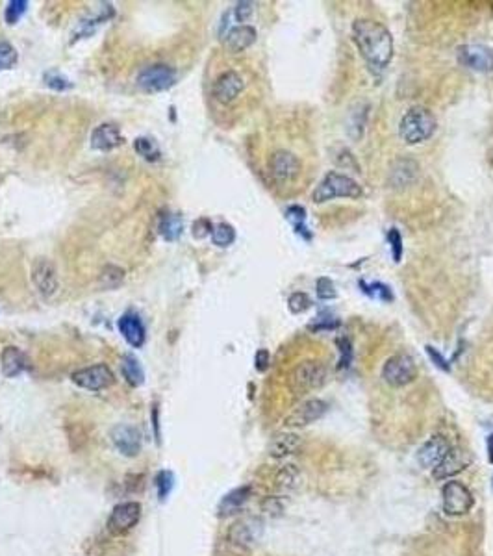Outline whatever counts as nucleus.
<instances>
[{
  "instance_id": "obj_4",
  "label": "nucleus",
  "mask_w": 493,
  "mask_h": 556,
  "mask_svg": "<svg viewBox=\"0 0 493 556\" xmlns=\"http://www.w3.org/2000/svg\"><path fill=\"white\" fill-rule=\"evenodd\" d=\"M362 197V187L354 178L342 175V172L330 171L325 175L316 191L311 195L313 203L323 204L332 201V198H360Z\"/></svg>"
},
{
  "instance_id": "obj_25",
  "label": "nucleus",
  "mask_w": 493,
  "mask_h": 556,
  "mask_svg": "<svg viewBox=\"0 0 493 556\" xmlns=\"http://www.w3.org/2000/svg\"><path fill=\"white\" fill-rule=\"evenodd\" d=\"M121 373L126 379L132 388H140L145 382V371L141 367L140 360L135 358L134 354H125L121 358Z\"/></svg>"
},
{
  "instance_id": "obj_47",
  "label": "nucleus",
  "mask_w": 493,
  "mask_h": 556,
  "mask_svg": "<svg viewBox=\"0 0 493 556\" xmlns=\"http://www.w3.org/2000/svg\"><path fill=\"white\" fill-rule=\"evenodd\" d=\"M492 165H493V152H492Z\"/></svg>"
},
{
  "instance_id": "obj_26",
  "label": "nucleus",
  "mask_w": 493,
  "mask_h": 556,
  "mask_svg": "<svg viewBox=\"0 0 493 556\" xmlns=\"http://www.w3.org/2000/svg\"><path fill=\"white\" fill-rule=\"evenodd\" d=\"M417 171H419V167H417L415 161L400 160L397 161L393 165V169H391V178H389V180H391L393 187H405L410 182H414Z\"/></svg>"
},
{
  "instance_id": "obj_34",
  "label": "nucleus",
  "mask_w": 493,
  "mask_h": 556,
  "mask_svg": "<svg viewBox=\"0 0 493 556\" xmlns=\"http://www.w3.org/2000/svg\"><path fill=\"white\" fill-rule=\"evenodd\" d=\"M156 488H158V497H160V501H166L169 497V494L173 491V488H175V475L171 471H167V469L160 471V473L156 475Z\"/></svg>"
},
{
  "instance_id": "obj_24",
  "label": "nucleus",
  "mask_w": 493,
  "mask_h": 556,
  "mask_svg": "<svg viewBox=\"0 0 493 556\" xmlns=\"http://www.w3.org/2000/svg\"><path fill=\"white\" fill-rule=\"evenodd\" d=\"M250 486H241V488L232 489L230 494H227L219 503V515H230L236 514L241 506H243L250 497Z\"/></svg>"
},
{
  "instance_id": "obj_46",
  "label": "nucleus",
  "mask_w": 493,
  "mask_h": 556,
  "mask_svg": "<svg viewBox=\"0 0 493 556\" xmlns=\"http://www.w3.org/2000/svg\"><path fill=\"white\" fill-rule=\"evenodd\" d=\"M488 460L489 463H493V434L488 436Z\"/></svg>"
},
{
  "instance_id": "obj_9",
  "label": "nucleus",
  "mask_w": 493,
  "mask_h": 556,
  "mask_svg": "<svg viewBox=\"0 0 493 556\" xmlns=\"http://www.w3.org/2000/svg\"><path fill=\"white\" fill-rule=\"evenodd\" d=\"M141 517V506L135 501H128V503H121L114 508V512L108 517V530L114 536L126 534L128 530L134 529L140 523Z\"/></svg>"
},
{
  "instance_id": "obj_43",
  "label": "nucleus",
  "mask_w": 493,
  "mask_h": 556,
  "mask_svg": "<svg viewBox=\"0 0 493 556\" xmlns=\"http://www.w3.org/2000/svg\"><path fill=\"white\" fill-rule=\"evenodd\" d=\"M425 348H426V354H428V358H431L441 371H445V373H449V371H451V365H449V362L443 358V354H441L438 348H434L432 345H426Z\"/></svg>"
},
{
  "instance_id": "obj_36",
  "label": "nucleus",
  "mask_w": 493,
  "mask_h": 556,
  "mask_svg": "<svg viewBox=\"0 0 493 556\" xmlns=\"http://www.w3.org/2000/svg\"><path fill=\"white\" fill-rule=\"evenodd\" d=\"M288 308L291 313H302L306 312L308 308H311V299L304 292L291 293L288 299Z\"/></svg>"
},
{
  "instance_id": "obj_31",
  "label": "nucleus",
  "mask_w": 493,
  "mask_h": 556,
  "mask_svg": "<svg viewBox=\"0 0 493 556\" xmlns=\"http://www.w3.org/2000/svg\"><path fill=\"white\" fill-rule=\"evenodd\" d=\"M358 286L362 287V292L365 293V295L373 297L377 301H384V302L393 301V293H391V290H389L386 284H382V282H371V284H367L365 280H360Z\"/></svg>"
},
{
  "instance_id": "obj_48",
  "label": "nucleus",
  "mask_w": 493,
  "mask_h": 556,
  "mask_svg": "<svg viewBox=\"0 0 493 556\" xmlns=\"http://www.w3.org/2000/svg\"><path fill=\"white\" fill-rule=\"evenodd\" d=\"M492 484H493V478H492Z\"/></svg>"
},
{
  "instance_id": "obj_37",
  "label": "nucleus",
  "mask_w": 493,
  "mask_h": 556,
  "mask_svg": "<svg viewBox=\"0 0 493 556\" xmlns=\"http://www.w3.org/2000/svg\"><path fill=\"white\" fill-rule=\"evenodd\" d=\"M17 63V50L8 41H0V71H8Z\"/></svg>"
},
{
  "instance_id": "obj_18",
  "label": "nucleus",
  "mask_w": 493,
  "mask_h": 556,
  "mask_svg": "<svg viewBox=\"0 0 493 556\" xmlns=\"http://www.w3.org/2000/svg\"><path fill=\"white\" fill-rule=\"evenodd\" d=\"M471 463V456L460 449H451L443 458V462L436 469H432V475L436 480H447V478L454 477L457 473L464 471Z\"/></svg>"
},
{
  "instance_id": "obj_7",
  "label": "nucleus",
  "mask_w": 493,
  "mask_h": 556,
  "mask_svg": "<svg viewBox=\"0 0 493 556\" xmlns=\"http://www.w3.org/2000/svg\"><path fill=\"white\" fill-rule=\"evenodd\" d=\"M441 497H443V512L447 515H464L475 504L471 491L457 480H449L441 488Z\"/></svg>"
},
{
  "instance_id": "obj_15",
  "label": "nucleus",
  "mask_w": 493,
  "mask_h": 556,
  "mask_svg": "<svg viewBox=\"0 0 493 556\" xmlns=\"http://www.w3.org/2000/svg\"><path fill=\"white\" fill-rule=\"evenodd\" d=\"M243 88V79L236 71H227V73H223L215 80L212 93L215 97V100L221 102V104H232L234 100L241 95Z\"/></svg>"
},
{
  "instance_id": "obj_1",
  "label": "nucleus",
  "mask_w": 493,
  "mask_h": 556,
  "mask_svg": "<svg viewBox=\"0 0 493 556\" xmlns=\"http://www.w3.org/2000/svg\"><path fill=\"white\" fill-rule=\"evenodd\" d=\"M353 39L369 67H388L393 57V36L384 25L373 19H356L353 22Z\"/></svg>"
},
{
  "instance_id": "obj_29",
  "label": "nucleus",
  "mask_w": 493,
  "mask_h": 556,
  "mask_svg": "<svg viewBox=\"0 0 493 556\" xmlns=\"http://www.w3.org/2000/svg\"><path fill=\"white\" fill-rule=\"evenodd\" d=\"M299 478H301V473H299V469L295 466H285L276 475V488L281 491H290L299 484Z\"/></svg>"
},
{
  "instance_id": "obj_45",
  "label": "nucleus",
  "mask_w": 493,
  "mask_h": 556,
  "mask_svg": "<svg viewBox=\"0 0 493 556\" xmlns=\"http://www.w3.org/2000/svg\"><path fill=\"white\" fill-rule=\"evenodd\" d=\"M255 365L259 373H264V371L267 369V365H269V353H267L265 348H259L258 353H256Z\"/></svg>"
},
{
  "instance_id": "obj_19",
  "label": "nucleus",
  "mask_w": 493,
  "mask_h": 556,
  "mask_svg": "<svg viewBox=\"0 0 493 556\" xmlns=\"http://www.w3.org/2000/svg\"><path fill=\"white\" fill-rule=\"evenodd\" d=\"M123 134L115 125L112 123H104V125L97 126L91 134V147L95 151L108 152L114 151L115 147H119L123 143Z\"/></svg>"
},
{
  "instance_id": "obj_28",
  "label": "nucleus",
  "mask_w": 493,
  "mask_h": 556,
  "mask_svg": "<svg viewBox=\"0 0 493 556\" xmlns=\"http://www.w3.org/2000/svg\"><path fill=\"white\" fill-rule=\"evenodd\" d=\"M123 280H125V271L117 265H104L100 271L99 282L104 290H115L123 284Z\"/></svg>"
},
{
  "instance_id": "obj_21",
  "label": "nucleus",
  "mask_w": 493,
  "mask_h": 556,
  "mask_svg": "<svg viewBox=\"0 0 493 556\" xmlns=\"http://www.w3.org/2000/svg\"><path fill=\"white\" fill-rule=\"evenodd\" d=\"M256 28L249 27V25H239V27H234L232 30L227 34L224 37V45L229 48L230 53L238 54L243 53L250 45H255L256 41Z\"/></svg>"
},
{
  "instance_id": "obj_42",
  "label": "nucleus",
  "mask_w": 493,
  "mask_h": 556,
  "mask_svg": "<svg viewBox=\"0 0 493 556\" xmlns=\"http://www.w3.org/2000/svg\"><path fill=\"white\" fill-rule=\"evenodd\" d=\"M388 241L391 245V250H393V260L400 262L403 258V238H400L399 230L391 229L388 232Z\"/></svg>"
},
{
  "instance_id": "obj_20",
  "label": "nucleus",
  "mask_w": 493,
  "mask_h": 556,
  "mask_svg": "<svg viewBox=\"0 0 493 556\" xmlns=\"http://www.w3.org/2000/svg\"><path fill=\"white\" fill-rule=\"evenodd\" d=\"M0 367H2V374L6 379H15L28 367L26 354L19 347H13V345L6 347L2 354H0Z\"/></svg>"
},
{
  "instance_id": "obj_11",
  "label": "nucleus",
  "mask_w": 493,
  "mask_h": 556,
  "mask_svg": "<svg viewBox=\"0 0 493 556\" xmlns=\"http://www.w3.org/2000/svg\"><path fill=\"white\" fill-rule=\"evenodd\" d=\"M32 282L37 287V292L43 297H54L60 290V280H58V271L50 260L47 258H37L32 264Z\"/></svg>"
},
{
  "instance_id": "obj_2",
  "label": "nucleus",
  "mask_w": 493,
  "mask_h": 556,
  "mask_svg": "<svg viewBox=\"0 0 493 556\" xmlns=\"http://www.w3.org/2000/svg\"><path fill=\"white\" fill-rule=\"evenodd\" d=\"M436 130V117L425 106H414L403 115L399 123V135L406 145H417L431 137Z\"/></svg>"
},
{
  "instance_id": "obj_35",
  "label": "nucleus",
  "mask_w": 493,
  "mask_h": 556,
  "mask_svg": "<svg viewBox=\"0 0 493 556\" xmlns=\"http://www.w3.org/2000/svg\"><path fill=\"white\" fill-rule=\"evenodd\" d=\"M26 10H28V2H26V0H11L4 11L6 22H8V25H15V22L25 15Z\"/></svg>"
},
{
  "instance_id": "obj_16",
  "label": "nucleus",
  "mask_w": 493,
  "mask_h": 556,
  "mask_svg": "<svg viewBox=\"0 0 493 556\" xmlns=\"http://www.w3.org/2000/svg\"><path fill=\"white\" fill-rule=\"evenodd\" d=\"M117 328H119L121 336L125 338L126 344L134 348H141L145 345L147 339V330L145 325L141 321V318L134 312L123 313L117 321Z\"/></svg>"
},
{
  "instance_id": "obj_13",
  "label": "nucleus",
  "mask_w": 493,
  "mask_h": 556,
  "mask_svg": "<svg viewBox=\"0 0 493 556\" xmlns=\"http://www.w3.org/2000/svg\"><path fill=\"white\" fill-rule=\"evenodd\" d=\"M269 171L276 182H291L301 172V161L288 151H276L269 158Z\"/></svg>"
},
{
  "instance_id": "obj_6",
  "label": "nucleus",
  "mask_w": 493,
  "mask_h": 556,
  "mask_svg": "<svg viewBox=\"0 0 493 556\" xmlns=\"http://www.w3.org/2000/svg\"><path fill=\"white\" fill-rule=\"evenodd\" d=\"M135 82L147 93H161V91H167L175 86L177 73H175V69L166 65V63H156V65L143 69L137 74Z\"/></svg>"
},
{
  "instance_id": "obj_12",
  "label": "nucleus",
  "mask_w": 493,
  "mask_h": 556,
  "mask_svg": "<svg viewBox=\"0 0 493 556\" xmlns=\"http://www.w3.org/2000/svg\"><path fill=\"white\" fill-rule=\"evenodd\" d=\"M458 60L464 67L478 71V73H489L493 71V50L484 45H466L458 48Z\"/></svg>"
},
{
  "instance_id": "obj_23",
  "label": "nucleus",
  "mask_w": 493,
  "mask_h": 556,
  "mask_svg": "<svg viewBox=\"0 0 493 556\" xmlns=\"http://www.w3.org/2000/svg\"><path fill=\"white\" fill-rule=\"evenodd\" d=\"M259 523L256 520H245L239 521L236 525L230 529L229 538L234 541V543H239V545H250L258 540L259 536Z\"/></svg>"
},
{
  "instance_id": "obj_17",
  "label": "nucleus",
  "mask_w": 493,
  "mask_h": 556,
  "mask_svg": "<svg viewBox=\"0 0 493 556\" xmlns=\"http://www.w3.org/2000/svg\"><path fill=\"white\" fill-rule=\"evenodd\" d=\"M451 451L449 442L443 436H432L426 443L421 445V449L417 451V462L423 466L425 469H436L443 458L447 456V452Z\"/></svg>"
},
{
  "instance_id": "obj_41",
  "label": "nucleus",
  "mask_w": 493,
  "mask_h": 556,
  "mask_svg": "<svg viewBox=\"0 0 493 556\" xmlns=\"http://www.w3.org/2000/svg\"><path fill=\"white\" fill-rule=\"evenodd\" d=\"M252 11H255V4H252V2H247V0H243V2H238V4H236V8H234L236 21L247 22L250 19V15H252Z\"/></svg>"
},
{
  "instance_id": "obj_40",
  "label": "nucleus",
  "mask_w": 493,
  "mask_h": 556,
  "mask_svg": "<svg viewBox=\"0 0 493 556\" xmlns=\"http://www.w3.org/2000/svg\"><path fill=\"white\" fill-rule=\"evenodd\" d=\"M337 347H339V364H337V369H343V367H349L351 362H353V347H351V339L349 338H339L337 339Z\"/></svg>"
},
{
  "instance_id": "obj_44",
  "label": "nucleus",
  "mask_w": 493,
  "mask_h": 556,
  "mask_svg": "<svg viewBox=\"0 0 493 556\" xmlns=\"http://www.w3.org/2000/svg\"><path fill=\"white\" fill-rule=\"evenodd\" d=\"M212 230H213V224L204 217L197 219V221H195V224H193V236H195L197 239L206 238L208 234L212 236Z\"/></svg>"
},
{
  "instance_id": "obj_8",
  "label": "nucleus",
  "mask_w": 493,
  "mask_h": 556,
  "mask_svg": "<svg viewBox=\"0 0 493 556\" xmlns=\"http://www.w3.org/2000/svg\"><path fill=\"white\" fill-rule=\"evenodd\" d=\"M71 380L78 388L88 391H102L115 382V377L106 364H97L78 369L71 374Z\"/></svg>"
},
{
  "instance_id": "obj_38",
  "label": "nucleus",
  "mask_w": 493,
  "mask_h": 556,
  "mask_svg": "<svg viewBox=\"0 0 493 556\" xmlns=\"http://www.w3.org/2000/svg\"><path fill=\"white\" fill-rule=\"evenodd\" d=\"M317 297H319L321 301H330V299H336L337 297L336 286H334V282L330 280V278H327V276L317 278Z\"/></svg>"
},
{
  "instance_id": "obj_32",
  "label": "nucleus",
  "mask_w": 493,
  "mask_h": 556,
  "mask_svg": "<svg viewBox=\"0 0 493 556\" xmlns=\"http://www.w3.org/2000/svg\"><path fill=\"white\" fill-rule=\"evenodd\" d=\"M285 219L293 224L297 234H304V238L310 239V234L306 232L308 229L304 226V223H306V210L302 208V206H290V208L285 210Z\"/></svg>"
},
{
  "instance_id": "obj_27",
  "label": "nucleus",
  "mask_w": 493,
  "mask_h": 556,
  "mask_svg": "<svg viewBox=\"0 0 493 556\" xmlns=\"http://www.w3.org/2000/svg\"><path fill=\"white\" fill-rule=\"evenodd\" d=\"M158 230H160V236L166 241H177V239H180L182 232H184L182 217L177 215V213H166V215H161Z\"/></svg>"
},
{
  "instance_id": "obj_22",
  "label": "nucleus",
  "mask_w": 493,
  "mask_h": 556,
  "mask_svg": "<svg viewBox=\"0 0 493 556\" xmlns=\"http://www.w3.org/2000/svg\"><path fill=\"white\" fill-rule=\"evenodd\" d=\"M301 449V438L293 432H281L269 443V454L273 458H285Z\"/></svg>"
},
{
  "instance_id": "obj_3",
  "label": "nucleus",
  "mask_w": 493,
  "mask_h": 556,
  "mask_svg": "<svg viewBox=\"0 0 493 556\" xmlns=\"http://www.w3.org/2000/svg\"><path fill=\"white\" fill-rule=\"evenodd\" d=\"M328 369L319 360H306L291 371L288 386L293 395H306L327 384Z\"/></svg>"
},
{
  "instance_id": "obj_30",
  "label": "nucleus",
  "mask_w": 493,
  "mask_h": 556,
  "mask_svg": "<svg viewBox=\"0 0 493 556\" xmlns=\"http://www.w3.org/2000/svg\"><path fill=\"white\" fill-rule=\"evenodd\" d=\"M212 241L213 245L217 247H230V245L236 241V230H234L232 224L229 223H219L213 226L212 230Z\"/></svg>"
},
{
  "instance_id": "obj_5",
  "label": "nucleus",
  "mask_w": 493,
  "mask_h": 556,
  "mask_svg": "<svg viewBox=\"0 0 493 556\" xmlns=\"http://www.w3.org/2000/svg\"><path fill=\"white\" fill-rule=\"evenodd\" d=\"M417 369H415V362L408 354H395L386 360L384 367H382V379L391 388H403L414 382Z\"/></svg>"
},
{
  "instance_id": "obj_33",
  "label": "nucleus",
  "mask_w": 493,
  "mask_h": 556,
  "mask_svg": "<svg viewBox=\"0 0 493 556\" xmlns=\"http://www.w3.org/2000/svg\"><path fill=\"white\" fill-rule=\"evenodd\" d=\"M134 147H135V152L149 161H154L161 156L160 151H158V147H156V143L151 140V137H137Z\"/></svg>"
},
{
  "instance_id": "obj_10",
  "label": "nucleus",
  "mask_w": 493,
  "mask_h": 556,
  "mask_svg": "<svg viewBox=\"0 0 493 556\" xmlns=\"http://www.w3.org/2000/svg\"><path fill=\"white\" fill-rule=\"evenodd\" d=\"M328 410V405L321 399H308L302 405H299L290 416L284 419V425L288 428H302L311 423L319 421Z\"/></svg>"
},
{
  "instance_id": "obj_39",
  "label": "nucleus",
  "mask_w": 493,
  "mask_h": 556,
  "mask_svg": "<svg viewBox=\"0 0 493 556\" xmlns=\"http://www.w3.org/2000/svg\"><path fill=\"white\" fill-rule=\"evenodd\" d=\"M45 82H47V86L50 89H54V91H65V89H69L73 83L69 82L63 74H60L58 71H48V73H45Z\"/></svg>"
},
{
  "instance_id": "obj_14",
  "label": "nucleus",
  "mask_w": 493,
  "mask_h": 556,
  "mask_svg": "<svg viewBox=\"0 0 493 556\" xmlns=\"http://www.w3.org/2000/svg\"><path fill=\"white\" fill-rule=\"evenodd\" d=\"M115 449L126 458H134L141 451V432L132 425H117L109 432Z\"/></svg>"
}]
</instances>
